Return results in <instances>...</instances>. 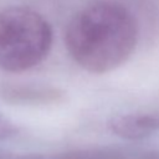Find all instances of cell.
Wrapping results in <instances>:
<instances>
[{
	"mask_svg": "<svg viewBox=\"0 0 159 159\" xmlns=\"http://www.w3.org/2000/svg\"><path fill=\"white\" fill-rule=\"evenodd\" d=\"M128 153L118 147H93L47 154V159H127Z\"/></svg>",
	"mask_w": 159,
	"mask_h": 159,
	"instance_id": "obj_5",
	"label": "cell"
},
{
	"mask_svg": "<svg viewBox=\"0 0 159 159\" xmlns=\"http://www.w3.org/2000/svg\"><path fill=\"white\" fill-rule=\"evenodd\" d=\"M143 159H159V153H150Z\"/></svg>",
	"mask_w": 159,
	"mask_h": 159,
	"instance_id": "obj_7",
	"label": "cell"
},
{
	"mask_svg": "<svg viewBox=\"0 0 159 159\" xmlns=\"http://www.w3.org/2000/svg\"><path fill=\"white\" fill-rule=\"evenodd\" d=\"M5 157H6V153L0 150V159H5Z\"/></svg>",
	"mask_w": 159,
	"mask_h": 159,
	"instance_id": "obj_8",
	"label": "cell"
},
{
	"mask_svg": "<svg viewBox=\"0 0 159 159\" xmlns=\"http://www.w3.org/2000/svg\"><path fill=\"white\" fill-rule=\"evenodd\" d=\"M109 130L123 139L138 140L159 132V114L128 113L116 116L108 122Z\"/></svg>",
	"mask_w": 159,
	"mask_h": 159,
	"instance_id": "obj_4",
	"label": "cell"
},
{
	"mask_svg": "<svg viewBox=\"0 0 159 159\" xmlns=\"http://www.w3.org/2000/svg\"><path fill=\"white\" fill-rule=\"evenodd\" d=\"M0 96L5 102L17 106H47L65 99L62 89L39 83H2Z\"/></svg>",
	"mask_w": 159,
	"mask_h": 159,
	"instance_id": "obj_3",
	"label": "cell"
},
{
	"mask_svg": "<svg viewBox=\"0 0 159 159\" xmlns=\"http://www.w3.org/2000/svg\"><path fill=\"white\" fill-rule=\"evenodd\" d=\"M137 40L134 16L113 1H97L80 10L65 35L73 61L91 73H106L123 65L133 53Z\"/></svg>",
	"mask_w": 159,
	"mask_h": 159,
	"instance_id": "obj_1",
	"label": "cell"
},
{
	"mask_svg": "<svg viewBox=\"0 0 159 159\" xmlns=\"http://www.w3.org/2000/svg\"><path fill=\"white\" fill-rule=\"evenodd\" d=\"M52 46V29L37 11L10 6L0 11V68L19 73L41 63Z\"/></svg>",
	"mask_w": 159,
	"mask_h": 159,
	"instance_id": "obj_2",
	"label": "cell"
},
{
	"mask_svg": "<svg viewBox=\"0 0 159 159\" xmlns=\"http://www.w3.org/2000/svg\"><path fill=\"white\" fill-rule=\"evenodd\" d=\"M17 127L5 116L0 114V140L9 139L17 134Z\"/></svg>",
	"mask_w": 159,
	"mask_h": 159,
	"instance_id": "obj_6",
	"label": "cell"
}]
</instances>
